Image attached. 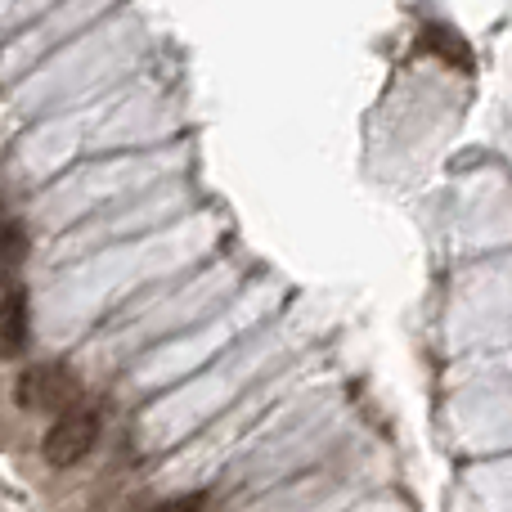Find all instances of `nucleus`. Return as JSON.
<instances>
[{
    "label": "nucleus",
    "instance_id": "obj_1",
    "mask_svg": "<svg viewBox=\"0 0 512 512\" xmlns=\"http://www.w3.org/2000/svg\"><path fill=\"white\" fill-rule=\"evenodd\" d=\"M77 373L68 364H32V369L18 373L14 382V400L18 409H32V414H68L77 409Z\"/></svg>",
    "mask_w": 512,
    "mask_h": 512
},
{
    "label": "nucleus",
    "instance_id": "obj_2",
    "mask_svg": "<svg viewBox=\"0 0 512 512\" xmlns=\"http://www.w3.org/2000/svg\"><path fill=\"white\" fill-rule=\"evenodd\" d=\"M95 441H99V414L77 405L50 423V432H45V441H41V454L50 468H77V463L95 450Z\"/></svg>",
    "mask_w": 512,
    "mask_h": 512
},
{
    "label": "nucleus",
    "instance_id": "obj_3",
    "mask_svg": "<svg viewBox=\"0 0 512 512\" xmlns=\"http://www.w3.org/2000/svg\"><path fill=\"white\" fill-rule=\"evenodd\" d=\"M32 337V306L23 288L0 292V360H18Z\"/></svg>",
    "mask_w": 512,
    "mask_h": 512
},
{
    "label": "nucleus",
    "instance_id": "obj_4",
    "mask_svg": "<svg viewBox=\"0 0 512 512\" xmlns=\"http://www.w3.org/2000/svg\"><path fill=\"white\" fill-rule=\"evenodd\" d=\"M23 261H27V230L18 221H5L0 225V292H9Z\"/></svg>",
    "mask_w": 512,
    "mask_h": 512
},
{
    "label": "nucleus",
    "instance_id": "obj_5",
    "mask_svg": "<svg viewBox=\"0 0 512 512\" xmlns=\"http://www.w3.org/2000/svg\"><path fill=\"white\" fill-rule=\"evenodd\" d=\"M423 45H432V50H441V59L445 63H459V68H472V54H468V45L459 41V36H450L441 23H432L423 32Z\"/></svg>",
    "mask_w": 512,
    "mask_h": 512
},
{
    "label": "nucleus",
    "instance_id": "obj_6",
    "mask_svg": "<svg viewBox=\"0 0 512 512\" xmlns=\"http://www.w3.org/2000/svg\"><path fill=\"white\" fill-rule=\"evenodd\" d=\"M203 508H207L203 495H180V499H167V504L153 508V512H203Z\"/></svg>",
    "mask_w": 512,
    "mask_h": 512
},
{
    "label": "nucleus",
    "instance_id": "obj_7",
    "mask_svg": "<svg viewBox=\"0 0 512 512\" xmlns=\"http://www.w3.org/2000/svg\"><path fill=\"white\" fill-rule=\"evenodd\" d=\"M0 225H5V221H0Z\"/></svg>",
    "mask_w": 512,
    "mask_h": 512
}]
</instances>
